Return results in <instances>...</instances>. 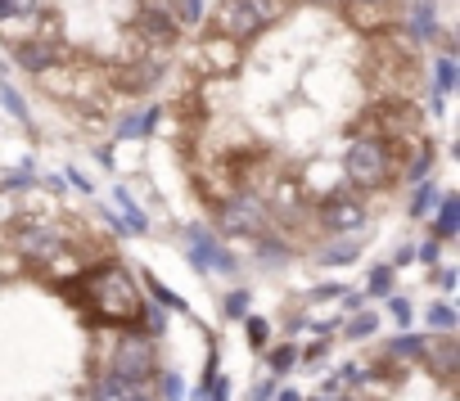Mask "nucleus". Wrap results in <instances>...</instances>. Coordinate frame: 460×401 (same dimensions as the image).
Returning a JSON list of instances; mask_svg holds the SVG:
<instances>
[{
  "instance_id": "f3484780",
  "label": "nucleus",
  "mask_w": 460,
  "mask_h": 401,
  "mask_svg": "<svg viewBox=\"0 0 460 401\" xmlns=\"http://www.w3.org/2000/svg\"><path fill=\"white\" fill-rule=\"evenodd\" d=\"M415 32H420V36H434V32H438L434 5H429V0H424V5H415Z\"/></svg>"
},
{
  "instance_id": "1a4fd4ad",
  "label": "nucleus",
  "mask_w": 460,
  "mask_h": 401,
  "mask_svg": "<svg viewBox=\"0 0 460 401\" xmlns=\"http://www.w3.org/2000/svg\"><path fill=\"white\" fill-rule=\"evenodd\" d=\"M460 230V198L443 194V212H438V239H452Z\"/></svg>"
},
{
  "instance_id": "f257e3e1",
  "label": "nucleus",
  "mask_w": 460,
  "mask_h": 401,
  "mask_svg": "<svg viewBox=\"0 0 460 401\" xmlns=\"http://www.w3.org/2000/svg\"><path fill=\"white\" fill-rule=\"evenodd\" d=\"M280 14H284V0H226L217 9V27L226 36H235V41H248L262 27H271Z\"/></svg>"
},
{
  "instance_id": "6ab92c4d",
  "label": "nucleus",
  "mask_w": 460,
  "mask_h": 401,
  "mask_svg": "<svg viewBox=\"0 0 460 401\" xmlns=\"http://www.w3.org/2000/svg\"><path fill=\"white\" fill-rule=\"evenodd\" d=\"M388 284H392V266H379V271L370 275V293H388Z\"/></svg>"
},
{
  "instance_id": "20e7f679",
  "label": "nucleus",
  "mask_w": 460,
  "mask_h": 401,
  "mask_svg": "<svg viewBox=\"0 0 460 401\" xmlns=\"http://www.w3.org/2000/svg\"><path fill=\"white\" fill-rule=\"evenodd\" d=\"M14 248L27 257V262H50V257L63 248V235L54 230V226H23V230L14 235Z\"/></svg>"
},
{
  "instance_id": "0eeeda50",
  "label": "nucleus",
  "mask_w": 460,
  "mask_h": 401,
  "mask_svg": "<svg viewBox=\"0 0 460 401\" xmlns=\"http://www.w3.org/2000/svg\"><path fill=\"white\" fill-rule=\"evenodd\" d=\"M14 63H18V68H27V72H45L54 63V50H50V45H41V41H32V45L23 41L14 50Z\"/></svg>"
},
{
  "instance_id": "ddd939ff",
  "label": "nucleus",
  "mask_w": 460,
  "mask_h": 401,
  "mask_svg": "<svg viewBox=\"0 0 460 401\" xmlns=\"http://www.w3.org/2000/svg\"><path fill=\"white\" fill-rule=\"evenodd\" d=\"M36 5H41V0H0V23H9V18H32Z\"/></svg>"
},
{
  "instance_id": "f03ea898",
  "label": "nucleus",
  "mask_w": 460,
  "mask_h": 401,
  "mask_svg": "<svg viewBox=\"0 0 460 401\" xmlns=\"http://www.w3.org/2000/svg\"><path fill=\"white\" fill-rule=\"evenodd\" d=\"M343 171L352 185L375 189L388 180V145L383 140H352V149L343 154Z\"/></svg>"
},
{
  "instance_id": "a878e982",
  "label": "nucleus",
  "mask_w": 460,
  "mask_h": 401,
  "mask_svg": "<svg viewBox=\"0 0 460 401\" xmlns=\"http://www.w3.org/2000/svg\"><path fill=\"white\" fill-rule=\"evenodd\" d=\"M357 5H375V0H357Z\"/></svg>"
},
{
  "instance_id": "a211bd4d",
  "label": "nucleus",
  "mask_w": 460,
  "mask_h": 401,
  "mask_svg": "<svg viewBox=\"0 0 460 401\" xmlns=\"http://www.w3.org/2000/svg\"><path fill=\"white\" fill-rule=\"evenodd\" d=\"M456 86V63L452 59H438V95H447Z\"/></svg>"
},
{
  "instance_id": "4be33fe9",
  "label": "nucleus",
  "mask_w": 460,
  "mask_h": 401,
  "mask_svg": "<svg viewBox=\"0 0 460 401\" xmlns=\"http://www.w3.org/2000/svg\"><path fill=\"white\" fill-rule=\"evenodd\" d=\"M185 23H199V18H204V0H185Z\"/></svg>"
},
{
  "instance_id": "423d86ee",
  "label": "nucleus",
  "mask_w": 460,
  "mask_h": 401,
  "mask_svg": "<svg viewBox=\"0 0 460 401\" xmlns=\"http://www.w3.org/2000/svg\"><path fill=\"white\" fill-rule=\"evenodd\" d=\"M190 257H194V266H213V271H222V275L235 271V253L222 248L208 230H190Z\"/></svg>"
},
{
  "instance_id": "2eb2a0df",
  "label": "nucleus",
  "mask_w": 460,
  "mask_h": 401,
  "mask_svg": "<svg viewBox=\"0 0 460 401\" xmlns=\"http://www.w3.org/2000/svg\"><path fill=\"white\" fill-rule=\"evenodd\" d=\"M361 253V239H343V244H334V248H325V262H352V257Z\"/></svg>"
},
{
  "instance_id": "5701e85b",
  "label": "nucleus",
  "mask_w": 460,
  "mask_h": 401,
  "mask_svg": "<svg viewBox=\"0 0 460 401\" xmlns=\"http://www.w3.org/2000/svg\"><path fill=\"white\" fill-rule=\"evenodd\" d=\"M370 329H375V316H357V320H352V333H357V338H366Z\"/></svg>"
},
{
  "instance_id": "b1692460",
  "label": "nucleus",
  "mask_w": 460,
  "mask_h": 401,
  "mask_svg": "<svg viewBox=\"0 0 460 401\" xmlns=\"http://www.w3.org/2000/svg\"><path fill=\"white\" fill-rule=\"evenodd\" d=\"M429 162H434V158H429V149H424V158H420L415 167H411V176H424V171H429Z\"/></svg>"
},
{
  "instance_id": "9d476101",
  "label": "nucleus",
  "mask_w": 460,
  "mask_h": 401,
  "mask_svg": "<svg viewBox=\"0 0 460 401\" xmlns=\"http://www.w3.org/2000/svg\"><path fill=\"white\" fill-rule=\"evenodd\" d=\"M113 198H118L122 217H127V230H131V235H145V230H149V217L140 212L136 203H131V194H127V189H113Z\"/></svg>"
},
{
  "instance_id": "393cba45",
  "label": "nucleus",
  "mask_w": 460,
  "mask_h": 401,
  "mask_svg": "<svg viewBox=\"0 0 460 401\" xmlns=\"http://www.w3.org/2000/svg\"><path fill=\"white\" fill-rule=\"evenodd\" d=\"M280 401H298V397H293V393H284V397H280Z\"/></svg>"
},
{
  "instance_id": "6e6552de",
  "label": "nucleus",
  "mask_w": 460,
  "mask_h": 401,
  "mask_svg": "<svg viewBox=\"0 0 460 401\" xmlns=\"http://www.w3.org/2000/svg\"><path fill=\"white\" fill-rule=\"evenodd\" d=\"M140 27H145L149 41H158V45L176 41V23H171V14H162V9H145V14H140Z\"/></svg>"
},
{
  "instance_id": "4468645a",
  "label": "nucleus",
  "mask_w": 460,
  "mask_h": 401,
  "mask_svg": "<svg viewBox=\"0 0 460 401\" xmlns=\"http://www.w3.org/2000/svg\"><path fill=\"white\" fill-rule=\"evenodd\" d=\"M434 207H438V185H429V180H424V189L411 198V217H424V212H434Z\"/></svg>"
},
{
  "instance_id": "412c9836",
  "label": "nucleus",
  "mask_w": 460,
  "mask_h": 401,
  "mask_svg": "<svg viewBox=\"0 0 460 401\" xmlns=\"http://www.w3.org/2000/svg\"><path fill=\"white\" fill-rule=\"evenodd\" d=\"M244 302H248V293H230V298H226V311H230V316H244Z\"/></svg>"
},
{
  "instance_id": "7ed1b4c3",
  "label": "nucleus",
  "mask_w": 460,
  "mask_h": 401,
  "mask_svg": "<svg viewBox=\"0 0 460 401\" xmlns=\"http://www.w3.org/2000/svg\"><path fill=\"white\" fill-rule=\"evenodd\" d=\"M222 226L230 235H262L266 207L257 203V194H235V198L222 203Z\"/></svg>"
},
{
  "instance_id": "39448f33",
  "label": "nucleus",
  "mask_w": 460,
  "mask_h": 401,
  "mask_svg": "<svg viewBox=\"0 0 460 401\" xmlns=\"http://www.w3.org/2000/svg\"><path fill=\"white\" fill-rule=\"evenodd\" d=\"M366 221V207L357 203L352 194H343V198H330V203L321 207V226L330 235H348V230H357V226Z\"/></svg>"
},
{
  "instance_id": "aec40b11",
  "label": "nucleus",
  "mask_w": 460,
  "mask_h": 401,
  "mask_svg": "<svg viewBox=\"0 0 460 401\" xmlns=\"http://www.w3.org/2000/svg\"><path fill=\"white\" fill-rule=\"evenodd\" d=\"M429 320H434V324H438V329H443V333H447V329H452V324H456L452 307H434V316H429Z\"/></svg>"
},
{
  "instance_id": "dca6fc26",
  "label": "nucleus",
  "mask_w": 460,
  "mask_h": 401,
  "mask_svg": "<svg viewBox=\"0 0 460 401\" xmlns=\"http://www.w3.org/2000/svg\"><path fill=\"white\" fill-rule=\"evenodd\" d=\"M0 104H5L18 122H27V109H23V100H18V91H14V86H5V81H0Z\"/></svg>"
},
{
  "instance_id": "9b49d317",
  "label": "nucleus",
  "mask_w": 460,
  "mask_h": 401,
  "mask_svg": "<svg viewBox=\"0 0 460 401\" xmlns=\"http://www.w3.org/2000/svg\"><path fill=\"white\" fill-rule=\"evenodd\" d=\"M158 118H162L158 109L140 113V118H122V127H118V140H136V136H149V131H153V122H158Z\"/></svg>"
},
{
  "instance_id": "f8f14e48",
  "label": "nucleus",
  "mask_w": 460,
  "mask_h": 401,
  "mask_svg": "<svg viewBox=\"0 0 460 401\" xmlns=\"http://www.w3.org/2000/svg\"><path fill=\"white\" fill-rule=\"evenodd\" d=\"M145 289L158 298V307H171V311H185V302H181V293H171L162 280H153V275H145Z\"/></svg>"
}]
</instances>
